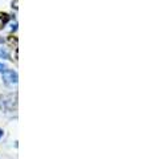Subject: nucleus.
I'll return each instance as SVG.
<instances>
[{"instance_id":"nucleus-1","label":"nucleus","mask_w":151,"mask_h":159,"mask_svg":"<svg viewBox=\"0 0 151 159\" xmlns=\"http://www.w3.org/2000/svg\"><path fill=\"white\" fill-rule=\"evenodd\" d=\"M3 77H4V81H6L7 83H16L17 82V73L13 70L6 69L3 72Z\"/></svg>"},{"instance_id":"nucleus-2","label":"nucleus","mask_w":151,"mask_h":159,"mask_svg":"<svg viewBox=\"0 0 151 159\" xmlns=\"http://www.w3.org/2000/svg\"><path fill=\"white\" fill-rule=\"evenodd\" d=\"M0 56L2 57H4V58H8L9 56H8V53H7V50H0Z\"/></svg>"},{"instance_id":"nucleus-3","label":"nucleus","mask_w":151,"mask_h":159,"mask_svg":"<svg viewBox=\"0 0 151 159\" xmlns=\"http://www.w3.org/2000/svg\"><path fill=\"white\" fill-rule=\"evenodd\" d=\"M6 69H7V68H6V65H4L3 62H0V72H2V73H3V72L6 70Z\"/></svg>"},{"instance_id":"nucleus-4","label":"nucleus","mask_w":151,"mask_h":159,"mask_svg":"<svg viewBox=\"0 0 151 159\" xmlns=\"http://www.w3.org/2000/svg\"><path fill=\"white\" fill-rule=\"evenodd\" d=\"M4 23H6V21H4V19H2V17H0V28H2V27L4 25Z\"/></svg>"},{"instance_id":"nucleus-5","label":"nucleus","mask_w":151,"mask_h":159,"mask_svg":"<svg viewBox=\"0 0 151 159\" xmlns=\"http://www.w3.org/2000/svg\"><path fill=\"white\" fill-rule=\"evenodd\" d=\"M2 135H3V133H2V130H0V137H2Z\"/></svg>"}]
</instances>
